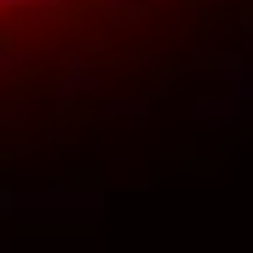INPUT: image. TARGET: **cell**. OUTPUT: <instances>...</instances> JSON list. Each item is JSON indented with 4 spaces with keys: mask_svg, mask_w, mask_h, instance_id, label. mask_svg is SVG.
<instances>
[{
    "mask_svg": "<svg viewBox=\"0 0 253 253\" xmlns=\"http://www.w3.org/2000/svg\"><path fill=\"white\" fill-rule=\"evenodd\" d=\"M86 6H104V0H0V41H12L23 29H63Z\"/></svg>",
    "mask_w": 253,
    "mask_h": 253,
    "instance_id": "6da1fadb",
    "label": "cell"
}]
</instances>
